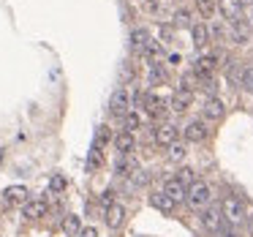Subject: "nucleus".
<instances>
[{
  "label": "nucleus",
  "instance_id": "nucleus-19",
  "mask_svg": "<svg viewBox=\"0 0 253 237\" xmlns=\"http://www.w3.org/2000/svg\"><path fill=\"white\" fill-rule=\"evenodd\" d=\"M234 77H237V82H240V88H242V90H248V93H253V66H248V68H240V71H237Z\"/></svg>",
  "mask_w": 253,
  "mask_h": 237
},
{
  "label": "nucleus",
  "instance_id": "nucleus-33",
  "mask_svg": "<svg viewBox=\"0 0 253 237\" xmlns=\"http://www.w3.org/2000/svg\"><path fill=\"white\" fill-rule=\"evenodd\" d=\"M131 177H133V183H136V186H144V183H147V175H144L142 169H136Z\"/></svg>",
  "mask_w": 253,
  "mask_h": 237
},
{
  "label": "nucleus",
  "instance_id": "nucleus-28",
  "mask_svg": "<svg viewBox=\"0 0 253 237\" xmlns=\"http://www.w3.org/2000/svg\"><path fill=\"white\" fill-rule=\"evenodd\" d=\"M49 188H52V191H55V193L66 191V177H63V175H55V177H52V180H49Z\"/></svg>",
  "mask_w": 253,
  "mask_h": 237
},
{
  "label": "nucleus",
  "instance_id": "nucleus-37",
  "mask_svg": "<svg viewBox=\"0 0 253 237\" xmlns=\"http://www.w3.org/2000/svg\"><path fill=\"white\" fill-rule=\"evenodd\" d=\"M161 36H164V41H169L171 39V30L169 28H161Z\"/></svg>",
  "mask_w": 253,
  "mask_h": 237
},
{
  "label": "nucleus",
  "instance_id": "nucleus-26",
  "mask_svg": "<svg viewBox=\"0 0 253 237\" xmlns=\"http://www.w3.org/2000/svg\"><path fill=\"white\" fill-rule=\"evenodd\" d=\"M196 8L204 17H210V14H215V8H218V0H196Z\"/></svg>",
  "mask_w": 253,
  "mask_h": 237
},
{
  "label": "nucleus",
  "instance_id": "nucleus-40",
  "mask_svg": "<svg viewBox=\"0 0 253 237\" xmlns=\"http://www.w3.org/2000/svg\"><path fill=\"white\" fill-rule=\"evenodd\" d=\"M147 3H155V0H147Z\"/></svg>",
  "mask_w": 253,
  "mask_h": 237
},
{
  "label": "nucleus",
  "instance_id": "nucleus-10",
  "mask_svg": "<svg viewBox=\"0 0 253 237\" xmlns=\"http://www.w3.org/2000/svg\"><path fill=\"white\" fill-rule=\"evenodd\" d=\"M3 199H6V204H25L28 202V188L25 186H8L6 191H3Z\"/></svg>",
  "mask_w": 253,
  "mask_h": 237
},
{
  "label": "nucleus",
  "instance_id": "nucleus-14",
  "mask_svg": "<svg viewBox=\"0 0 253 237\" xmlns=\"http://www.w3.org/2000/svg\"><path fill=\"white\" fill-rule=\"evenodd\" d=\"M144 106H147V112L153 117H161L166 112V106H169V101H164L161 95H155V93H150L147 98H144Z\"/></svg>",
  "mask_w": 253,
  "mask_h": 237
},
{
  "label": "nucleus",
  "instance_id": "nucleus-21",
  "mask_svg": "<svg viewBox=\"0 0 253 237\" xmlns=\"http://www.w3.org/2000/svg\"><path fill=\"white\" fill-rule=\"evenodd\" d=\"M147 79H150V85H161L166 79V74H164V68L158 66V63H150V71H147Z\"/></svg>",
  "mask_w": 253,
  "mask_h": 237
},
{
  "label": "nucleus",
  "instance_id": "nucleus-20",
  "mask_svg": "<svg viewBox=\"0 0 253 237\" xmlns=\"http://www.w3.org/2000/svg\"><path fill=\"white\" fill-rule=\"evenodd\" d=\"M191 19H193V14L188 11V8H177L174 11V28H188V25H193Z\"/></svg>",
  "mask_w": 253,
  "mask_h": 237
},
{
  "label": "nucleus",
  "instance_id": "nucleus-12",
  "mask_svg": "<svg viewBox=\"0 0 253 237\" xmlns=\"http://www.w3.org/2000/svg\"><path fill=\"white\" fill-rule=\"evenodd\" d=\"M191 39H193V47H207L210 44V28L204 22H193L191 25Z\"/></svg>",
  "mask_w": 253,
  "mask_h": 237
},
{
  "label": "nucleus",
  "instance_id": "nucleus-25",
  "mask_svg": "<svg viewBox=\"0 0 253 237\" xmlns=\"http://www.w3.org/2000/svg\"><path fill=\"white\" fill-rule=\"evenodd\" d=\"M123 123H126V131H131V134H133L139 126H142V117H139L136 112H128V115L123 117Z\"/></svg>",
  "mask_w": 253,
  "mask_h": 237
},
{
  "label": "nucleus",
  "instance_id": "nucleus-36",
  "mask_svg": "<svg viewBox=\"0 0 253 237\" xmlns=\"http://www.w3.org/2000/svg\"><path fill=\"white\" fill-rule=\"evenodd\" d=\"M79 237H98V232H95L93 226H87V229H82V232H79Z\"/></svg>",
  "mask_w": 253,
  "mask_h": 237
},
{
  "label": "nucleus",
  "instance_id": "nucleus-23",
  "mask_svg": "<svg viewBox=\"0 0 253 237\" xmlns=\"http://www.w3.org/2000/svg\"><path fill=\"white\" fill-rule=\"evenodd\" d=\"M185 153H188V150H185V144H182V142H174V144L169 147V161H174V164H177V161H182V158H185Z\"/></svg>",
  "mask_w": 253,
  "mask_h": 237
},
{
  "label": "nucleus",
  "instance_id": "nucleus-2",
  "mask_svg": "<svg viewBox=\"0 0 253 237\" xmlns=\"http://www.w3.org/2000/svg\"><path fill=\"white\" fill-rule=\"evenodd\" d=\"M220 210H223L226 224H231V226H240V224H245V221H248L245 204H242L240 196H223V202H220Z\"/></svg>",
  "mask_w": 253,
  "mask_h": 237
},
{
  "label": "nucleus",
  "instance_id": "nucleus-34",
  "mask_svg": "<svg viewBox=\"0 0 253 237\" xmlns=\"http://www.w3.org/2000/svg\"><path fill=\"white\" fill-rule=\"evenodd\" d=\"M220 237H237V226H231V224H226L223 229H220Z\"/></svg>",
  "mask_w": 253,
  "mask_h": 237
},
{
  "label": "nucleus",
  "instance_id": "nucleus-29",
  "mask_svg": "<svg viewBox=\"0 0 253 237\" xmlns=\"http://www.w3.org/2000/svg\"><path fill=\"white\" fill-rule=\"evenodd\" d=\"M106 142H109V131H106V128H98V137H95V144H93V147L101 150Z\"/></svg>",
  "mask_w": 253,
  "mask_h": 237
},
{
  "label": "nucleus",
  "instance_id": "nucleus-31",
  "mask_svg": "<svg viewBox=\"0 0 253 237\" xmlns=\"http://www.w3.org/2000/svg\"><path fill=\"white\" fill-rule=\"evenodd\" d=\"M144 52H147V55L150 57H155V55H161V44H158V41H150V44H147V49H144Z\"/></svg>",
  "mask_w": 253,
  "mask_h": 237
},
{
  "label": "nucleus",
  "instance_id": "nucleus-17",
  "mask_svg": "<svg viewBox=\"0 0 253 237\" xmlns=\"http://www.w3.org/2000/svg\"><path fill=\"white\" fill-rule=\"evenodd\" d=\"M123 218H126V207H123V204H112V207L106 210V224H109V229H117V226L123 224Z\"/></svg>",
  "mask_w": 253,
  "mask_h": 237
},
{
  "label": "nucleus",
  "instance_id": "nucleus-5",
  "mask_svg": "<svg viewBox=\"0 0 253 237\" xmlns=\"http://www.w3.org/2000/svg\"><path fill=\"white\" fill-rule=\"evenodd\" d=\"M174 142H177V128L171 126V123H161V126L155 128V144H161V147H171Z\"/></svg>",
  "mask_w": 253,
  "mask_h": 237
},
{
  "label": "nucleus",
  "instance_id": "nucleus-24",
  "mask_svg": "<svg viewBox=\"0 0 253 237\" xmlns=\"http://www.w3.org/2000/svg\"><path fill=\"white\" fill-rule=\"evenodd\" d=\"M177 180L185 183V186H193V183H196V172H193L191 166H182V169L177 172Z\"/></svg>",
  "mask_w": 253,
  "mask_h": 237
},
{
  "label": "nucleus",
  "instance_id": "nucleus-11",
  "mask_svg": "<svg viewBox=\"0 0 253 237\" xmlns=\"http://www.w3.org/2000/svg\"><path fill=\"white\" fill-rule=\"evenodd\" d=\"M240 8H242V0H218V11L223 14L229 22H234L240 17Z\"/></svg>",
  "mask_w": 253,
  "mask_h": 237
},
{
  "label": "nucleus",
  "instance_id": "nucleus-18",
  "mask_svg": "<svg viewBox=\"0 0 253 237\" xmlns=\"http://www.w3.org/2000/svg\"><path fill=\"white\" fill-rule=\"evenodd\" d=\"M150 41H153V39H150L147 30H144V28H136V30L131 33V49H147Z\"/></svg>",
  "mask_w": 253,
  "mask_h": 237
},
{
  "label": "nucleus",
  "instance_id": "nucleus-13",
  "mask_svg": "<svg viewBox=\"0 0 253 237\" xmlns=\"http://www.w3.org/2000/svg\"><path fill=\"white\" fill-rule=\"evenodd\" d=\"M191 101H193V93H188V90H177V93L171 95V101H169V109L185 112L188 106H191Z\"/></svg>",
  "mask_w": 253,
  "mask_h": 237
},
{
  "label": "nucleus",
  "instance_id": "nucleus-9",
  "mask_svg": "<svg viewBox=\"0 0 253 237\" xmlns=\"http://www.w3.org/2000/svg\"><path fill=\"white\" fill-rule=\"evenodd\" d=\"M109 106H112V112H115V115H128V109H131V95H128L126 90H115Z\"/></svg>",
  "mask_w": 253,
  "mask_h": 237
},
{
  "label": "nucleus",
  "instance_id": "nucleus-27",
  "mask_svg": "<svg viewBox=\"0 0 253 237\" xmlns=\"http://www.w3.org/2000/svg\"><path fill=\"white\" fill-rule=\"evenodd\" d=\"M63 226H66L68 235H79V232H82V229H79V218H77V215H68L66 224H63Z\"/></svg>",
  "mask_w": 253,
  "mask_h": 237
},
{
  "label": "nucleus",
  "instance_id": "nucleus-32",
  "mask_svg": "<svg viewBox=\"0 0 253 237\" xmlns=\"http://www.w3.org/2000/svg\"><path fill=\"white\" fill-rule=\"evenodd\" d=\"M101 202H104L106 207H112V204H115V191H104L101 193Z\"/></svg>",
  "mask_w": 253,
  "mask_h": 237
},
{
  "label": "nucleus",
  "instance_id": "nucleus-1",
  "mask_svg": "<svg viewBox=\"0 0 253 237\" xmlns=\"http://www.w3.org/2000/svg\"><path fill=\"white\" fill-rule=\"evenodd\" d=\"M210 202H212V188H210L204 180H196L193 186H188V199H185V204H188L191 210L202 213L204 207H210Z\"/></svg>",
  "mask_w": 253,
  "mask_h": 237
},
{
  "label": "nucleus",
  "instance_id": "nucleus-7",
  "mask_svg": "<svg viewBox=\"0 0 253 237\" xmlns=\"http://www.w3.org/2000/svg\"><path fill=\"white\" fill-rule=\"evenodd\" d=\"M150 204H153L158 213H174V207H177V202L169 196L166 191H155V193H150Z\"/></svg>",
  "mask_w": 253,
  "mask_h": 237
},
{
  "label": "nucleus",
  "instance_id": "nucleus-35",
  "mask_svg": "<svg viewBox=\"0 0 253 237\" xmlns=\"http://www.w3.org/2000/svg\"><path fill=\"white\" fill-rule=\"evenodd\" d=\"M166 60H169V66H180V63H182V55H180V52H171Z\"/></svg>",
  "mask_w": 253,
  "mask_h": 237
},
{
  "label": "nucleus",
  "instance_id": "nucleus-30",
  "mask_svg": "<svg viewBox=\"0 0 253 237\" xmlns=\"http://www.w3.org/2000/svg\"><path fill=\"white\" fill-rule=\"evenodd\" d=\"M87 166H101V150L98 147H93V153H90V158H87Z\"/></svg>",
  "mask_w": 253,
  "mask_h": 237
},
{
  "label": "nucleus",
  "instance_id": "nucleus-4",
  "mask_svg": "<svg viewBox=\"0 0 253 237\" xmlns=\"http://www.w3.org/2000/svg\"><path fill=\"white\" fill-rule=\"evenodd\" d=\"M207 134H210V128H207V123L204 120H191L188 123L185 128H182V137L188 139V142H204V139H207Z\"/></svg>",
  "mask_w": 253,
  "mask_h": 237
},
{
  "label": "nucleus",
  "instance_id": "nucleus-16",
  "mask_svg": "<svg viewBox=\"0 0 253 237\" xmlns=\"http://www.w3.org/2000/svg\"><path fill=\"white\" fill-rule=\"evenodd\" d=\"M115 147L120 150L123 155H131V150L136 147V139H133V134H131V131H123L120 137L115 139Z\"/></svg>",
  "mask_w": 253,
  "mask_h": 237
},
{
  "label": "nucleus",
  "instance_id": "nucleus-22",
  "mask_svg": "<svg viewBox=\"0 0 253 237\" xmlns=\"http://www.w3.org/2000/svg\"><path fill=\"white\" fill-rule=\"evenodd\" d=\"M117 172H120V175H133V172H136V161L123 155V158L117 161Z\"/></svg>",
  "mask_w": 253,
  "mask_h": 237
},
{
  "label": "nucleus",
  "instance_id": "nucleus-3",
  "mask_svg": "<svg viewBox=\"0 0 253 237\" xmlns=\"http://www.w3.org/2000/svg\"><path fill=\"white\" fill-rule=\"evenodd\" d=\"M199 218H202V226L210 232V235H220V229L226 226V218H223L220 204H210V207H204Z\"/></svg>",
  "mask_w": 253,
  "mask_h": 237
},
{
  "label": "nucleus",
  "instance_id": "nucleus-15",
  "mask_svg": "<svg viewBox=\"0 0 253 237\" xmlns=\"http://www.w3.org/2000/svg\"><path fill=\"white\" fill-rule=\"evenodd\" d=\"M22 215H25V218H30V221L46 215V202H41V199H36V202H25L22 204Z\"/></svg>",
  "mask_w": 253,
  "mask_h": 237
},
{
  "label": "nucleus",
  "instance_id": "nucleus-6",
  "mask_svg": "<svg viewBox=\"0 0 253 237\" xmlns=\"http://www.w3.org/2000/svg\"><path fill=\"white\" fill-rule=\"evenodd\" d=\"M202 115H204V120H220V117L226 115V104L220 98H207L204 101V106H202Z\"/></svg>",
  "mask_w": 253,
  "mask_h": 237
},
{
  "label": "nucleus",
  "instance_id": "nucleus-8",
  "mask_svg": "<svg viewBox=\"0 0 253 237\" xmlns=\"http://www.w3.org/2000/svg\"><path fill=\"white\" fill-rule=\"evenodd\" d=\"M164 191L169 193V196L174 199L177 204L185 202V199H188V186H185V183H180L177 177H169V180L164 183Z\"/></svg>",
  "mask_w": 253,
  "mask_h": 237
},
{
  "label": "nucleus",
  "instance_id": "nucleus-39",
  "mask_svg": "<svg viewBox=\"0 0 253 237\" xmlns=\"http://www.w3.org/2000/svg\"><path fill=\"white\" fill-rule=\"evenodd\" d=\"M248 22L253 25V3H251V6H248Z\"/></svg>",
  "mask_w": 253,
  "mask_h": 237
},
{
  "label": "nucleus",
  "instance_id": "nucleus-38",
  "mask_svg": "<svg viewBox=\"0 0 253 237\" xmlns=\"http://www.w3.org/2000/svg\"><path fill=\"white\" fill-rule=\"evenodd\" d=\"M245 224H248V232H251V237H253V213L248 215V221H245Z\"/></svg>",
  "mask_w": 253,
  "mask_h": 237
}]
</instances>
